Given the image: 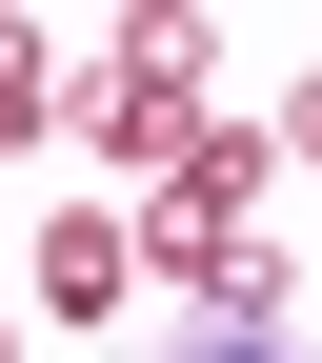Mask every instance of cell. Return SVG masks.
Instances as JSON below:
<instances>
[{
	"label": "cell",
	"instance_id": "cell-1",
	"mask_svg": "<svg viewBox=\"0 0 322 363\" xmlns=\"http://www.w3.org/2000/svg\"><path fill=\"white\" fill-rule=\"evenodd\" d=\"M161 363H282V343H262V323H181Z\"/></svg>",
	"mask_w": 322,
	"mask_h": 363
}]
</instances>
